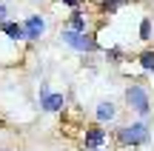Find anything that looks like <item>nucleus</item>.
<instances>
[{"label": "nucleus", "instance_id": "obj_3", "mask_svg": "<svg viewBox=\"0 0 154 151\" xmlns=\"http://www.w3.org/2000/svg\"><path fill=\"white\" fill-rule=\"evenodd\" d=\"M126 100H128V106L134 108L137 114H149V94H146V89L143 86H128L126 89Z\"/></svg>", "mask_w": 154, "mask_h": 151}, {"label": "nucleus", "instance_id": "obj_10", "mask_svg": "<svg viewBox=\"0 0 154 151\" xmlns=\"http://www.w3.org/2000/svg\"><path fill=\"white\" fill-rule=\"evenodd\" d=\"M140 66L154 74V51H143V54H140Z\"/></svg>", "mask_w": 154, "mask_h": 151}, {"label": "nucleus", "instance_id": "obj_2", "mask_svg": "<svg viewBox=\"0 0 154 151\" xmlns=\"http://www.w3.org/2000/svg\"><path fill=\"white\" fill-rule=\"evenodd\" d=\"M117 140H120L123 146H143V143L149 140V125H146V123H134V125H126V128H120Z\"/></svg>", "mask_w": 154, "mask_h": 151}, {"label": "nucleus", "instance_id": "obj_9", "mask_svg": "<svg viewBox=\"0 0 154 151\" xmlns=\"http://www.w3.org/2000/svg\"><path fill=\"white\" fill-rule=\"evenodd\" d=\"M97 120H100V123L114 120V106H111V103H100V106H97Z\"/></svg>", "mask_w": 154, "mask_h": 151}, {"label": "nucleus", "instance_id": "obj_11", "mask_svg": "<svg viewBox=\"0 0 154 151\" xmlns=\"http://www.w3.org/2000/svg\"><path fill=\"white\" fill-rule=\"evenodd\" d=\"M123 3H126V0H103V3H100V9H103V11H117Z\"/></svg>", "mask_w": 154, "mask_h": 151}, {"label": "nucleus", "instance_id": "obj_7", "mask_svg": "<svg viewBox=\"0 0 154 151\" xmlns=\"http://www.w3.org/2000/svg\"><path fill=\"white\" fill-rule=\"evenodd\" d=\"M103 143H106V131L100 128V125H94V128H88V131H86V143H83V146H86L88 151H97Z\"/></svg>", "mask_w": 154, "mask_h": 151}, {"label": "nucleus", "instance_id": "obj_14", "mask_svg": "<svg viewBox=\"0 0 154 151\" xmlns=\"http://www.w3.org/2000/svg\"><path fill=\"white\" fill-rule=\"evenodd\" d=\"M6 14H9V9H6V6H3V3H0V23H3V20H6Z\"/></svg>", "mask_w": 154, "mask_h": 151}, {"label": "nucleus", "instance_id": "obj_8", "mask_svg": "<svg viewBox=\"0 0 154 151\" xmlns=\"http://www.w3.org/2000/svg\"><path fill=\"white\" fill-rule=\"evenodd\" d=\"M66 26L72 29V32H86V29H88V17L83 14L80 9H72V17H69Z\"/></svg>", "mask_w": 154, "mask_h": 151}, {"label": "nucleus", "instance_id": "obj_5", "mask_svg": "<svg viewBox=\"0 0 154 151\" xmlns=\"http://www.w3.org/2000/svg\"><path fill=\"white\" fill-rule=\"evenodd\" d=\"M23 34H26V40L43 37V34H46V17H40V14L26 17V23H23Z\"/></svg>", "mask_w": 154, "mask_h": 151}, {"label": "nucleus", "instance_id": "obj_1", "mask_svg": "<svg viewBox=\"0 0 154 151\" xmlns=\"http://www.w3.org/2000/svg\"><path fill=\"white\" fill-rule=\"evenodd\" d=\"M60 40H63L66 46H72L74 51H86V54L97 49L94 37H91V34H86V32H72V29H63V32H60Z\"/></svg>", "mask_w": 154, "mask_h": 151}, {"label": "nucleus", "instance_id": "obj_13", "mask_svg": "<svg viewBox=\"0 0 154 151\" xmlns=\"http://www.w3.org/2000/svg\"><path fill=\"white\" fill-rule=\"evenodd\" d=\"M63 6H69V9H80V0H60Z\"/></svg>", "mask_w": 154, "mask_h": 151}, {"label": "nucleus", "instance_id": "obj_6", "mask_svg": "<svg viewBox=\"0 0 154 151\" xmlns=\"http://www.w3.org/2000/svg\"><path fill=\"white\" fill-rule=\"evenodd\" d=\"M0 32H3L9 40H14V43L26 40V34H23V23H14V20H3V23H0Z\"/></svg>", "mask_w": 154, "mask_h": 151}, {"label": "nucleus", "instance_id": "obj_4", "mask_svg": "<svg viewBox=\"0 0 154 151\" xmlns=\"http://www.w3.org/2000/svg\"><path fill=\"white\" fill-rule=\"evenodd\" d=\"M63 106H66V94H60V91H49V89L40 91V108H43L46 114L60 111Z\"/></svg>", "mask_w": 154, "mask_h": 151}, {"label": "nucleus", "instance_id": "obj_12", "mask_svg": "<svg viewBox=\"0 0 154 151\" xmlns=\"http://www.w3.org/2000/svg\"><path fill=\"white\" fill-rule=\"evenodd\" d=\"M140 37H143V40L151 37V20H143V23H140Z\"/></svg>", "mask_w": 154, "mask_h": 151}]
</instances>
